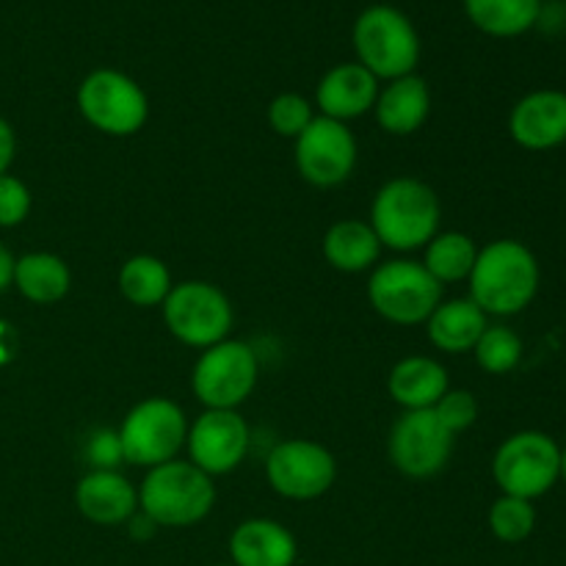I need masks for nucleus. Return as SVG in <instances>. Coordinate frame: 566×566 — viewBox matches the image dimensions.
<instances>
[{
  "instance_id": "nucleus-3",
  "label": "nucleus",
  "mask_w": 566,
  "mask_h": 566,
  "mask_svg": "<svg viewBox=\"0 0 566 566\" xmlns=\"http://www.w3.org/2000/svg\"><path fill=\"white\" fill-rule=\"evenodd\" d=\"M216 506V484L191 462H171L149 468L138 486V512L158 528H191L202 523Z\"/></svg>"
},
{
  "instance_id": "nucleus-7",
  "label": "nucleus",
  "mask_w": 566,
  "mask_h": 566,
  "mask_svg": "<svg viewBox=\"0 0 566 566\" xmlns=\"http://www.w3.org/2000/svg\"><path fill=\"white\" fill-rule=\"evenodd\" d=\"M370 307L396 326H418L429 321L442 302V285L415 260H387L370 271Z\"/></svg>"
},
{
  "instance_id": "nucleus-33",
  "label": "nucleus",
  "mask_w": 566,
  "mask_h": 566,
  "mask_svg": "<svg viewBox=\"0 0 566 566\" xmlns=\"http://www.w3.org/2000/svg\"><path fill=\"white\" fill-rule=\"evenodd\" d=\"M14 155H17V136L11 130L9 122L0 116V177L9 175L11 164H14Z\"/></svg>"
},
{
  "instance_id": "nucleus-19",
  "label": "nucleus",
  "mask_w": 566,
  "mask_h": 566,
  "mask_svg": "<svg viewBox=\"0 0 566 566\" xmlns=\"http://www.w3.org/2000/svg\"><path fill=\"white\" fill-rule=\"evenodd\" d=\"M374 114L376 125L390 136H412L426 125L431 114L429 83L415 72L387 81V86L379 88Z\"/></svg>"
},
{
  "instance_id": "nucleus-28",
  "label": "nucleus",
  "mask_w": 566,
  "mask_h": 566,
  "mask_svg": "<svg viewBox=\"0 0 566 566\" xmlns=\"http://www.w3.org/2000/svg\"><path fill=\"white\" fill-rule=\"evenodd\" d=\"M536 528V509L523 497L501 495L490 509V531L497 542L520 545L528 539Z\"/></svg>"
},
{
  "instance_id": "nucleus-4",
  "label": "nucleus",
  "mask_w": 566,
  "mask_h": 566,
  "mask_svg": "<svg viewBox=\"0 0 566 566\" xmlns=\"http://www.w3.org/2000/svg\"><path fill=\"white\" fill-rule=\"evenodd\" d=\"M354 50L376 81L412 75L420 61V36L412 20L392 6H368L354 22Z\"/></svg>"
},
{
  "instance_id": "nucleus-8",
  "label": "nucleus",
  "mask_w": 566,
  "mask_h": 566,
  "mask_svg": "<svg viewBox=\"0 0 566 566\" xmlns=\"http://www.w3.org/2000/svg\"><path fill=\"white\" fill-rule=\"evenodd\" d=\"M116 434H119L125 462H130L133 468L149 470L177 459L180 448L186 446L188 418L180 403L155 396L138 401L125 415Z\"/></svg>"
},
{
  "instance_id": "nucleus-13",
  "label": "nucleus",
  "mask_w": 566,
  "mask_h": 566,
  "mask_svg": "<svg viewBox=\"0 0 566 566\" xmlns=\"http://www.w3.org/2000/svg\"><path fill=\"white\" fill-rule=\"evenodd\" d=\"M357 138L348 125L315 116L296 138L293 160L304 182L315 188H337L357 169Z\"/></svg>"
},
{
  "instance_id": "nucleus-18",
  "label": "nucleus",
  "mask_w": 566,
  "mask_h": 566,
  "mask_svg": "<svg viewBox=\"0 0 566 566\" xmlns=\"http://www.w3.org/2000/svg\"><path fill=\"white\" fill-rule=\"evenodd\" d=\"M230 558L232 566H293L298 558L296 536L276 520H247L232 531Z\"/></svg>"
},
{
  "instance_id": "nucleus-24",
  "label": "nucleus",
  "mask_w": 566,
  "mask_h": 566,
  "mask_svg": "<svg viewBox=\"0 0 566 566\" xmlns=\"http://www.w3.org/2000/svg\"><path fill=\"white\" fill-rule=\"evenodd\" d=\"M464 11L486 36L514 39L539 25L542 0H464Z\"/></svg>"
},
{
  "instance_id": "nucleus-21",
  "label": "nucleus",
  "mask_w": 566,
  "mask_h": 566,
  "mask_svg": "<svg viewBox=\"0 0 566 566\" xmlns=\"http://www.w3.org/2000/svg\"><path fill=\"white\" fill-rule=\"evenodd\" d=\"M387 390L392 401L403 412H409V409H434V403L451 390V385H448V370L434 357L415 354L392 365L387 376Z\"/></svg>"
},
{
  "instance_id": "nucleus-22",
  "label": "nucleus",
  "mask_w": 566,
  "mask_h": 566,
  "mask_svg": "<svg viewBox=\"0 0 566 566\" xmlns=\"http://www.w3.org/2000/svg\"><path fill=\"white\" fill-rule=\"evenodd\" d=\"M381 243L374 227L363 219H340L326 230L324 258L326 263L343 274H363L376 269Z\"/></svg>"
},
{
  "instance_id": "nucleus-23",
  "label": "nucleus",
  "mask_w": 566,
  "mask_h": 566,
  "mask_svg": "<svg viewBox=\"0 0 566 566\" xmlns=\"http://www.w3.org/2000/svg\"><path fill=\"white\" fill-rule=\"evenodd\" d=\"M11 285L28 302L55 304L70 293L72 271L59 254L28 252L14 260V280H11Z\"/></svg>"
},
{
  "instance_id": "nucleus-31",
  "label": "nucleus",
  "mask_w": 566,
  "mask_h": 566,
  "mask_svg": "<svg viewBox=\"0 0 566 566\" xmlns=\"http://www.w3.org/2000/svg\"><path fill=\"white\" fill-rule=\"evenodd\" d=\"M31 191H28L25 182L14 175L0 177V227L11 230V227H20L22 221L31 213Z\"/></svg>"
},
{
  "instance_id": "nucleus-17",
  "label": "nucleus",
  "mask_w": 566,
  "mask_h": 566,
  "mask_svg": "<svg viewBox=\"0 0 566 566\" xmlns=\"http://www.w3.org/2000/svg\"><path fill=\"white\" fill-rule=\"evenodd\" d=\"M75 506L88 523L114 528L138 512V490L119 470H92L77 481Z\"/></svg>"
},
{
  "instance_id": "nucleus-15",
  "label": "nucleus",
  "mask_w": 566,
  "mask_h": 566,
  "mask_svg": "<svg viewBox=\"0 0 566 566\" xmlns=\"http://www.w3.org/2000/svg\"><path fill=\"white\" fill-rule=\"evenodd\" d=\"M509 133L514 144L531 153H545L566 142V94L558 88H539L520 99L509 114Z\"/></svg>"
},
{
  "instance_id": "nucleus-30",
  "label": "nucleus",
  "mask_w": 566,
  "mask_h": 566,
  "mask_svg": "<svg viewBox=\"0 0 566 566\" xmlns=\"http://www.w3.org/2000/svg\"><path fill=\"white\" fill-rule=\"evenodd\" d=\"M434 415L453 437L468 431L479 420V401L470 390H448L440 401L434 403Z\"/></svg>"
},
{
  "instance_id": "nucleus-2",
  "label": "nucleus",
  "mask_w": 566,
  "mask_h": 566,
  "mask_svg": "<svg viewBox=\"0 0 566 566\" xmlns=\"http://www.w3.org/2000/svg\"><path fill=\"white\" fill-rule=\"evenodd\" d=\"M442 208L434 188L415 177H392L376 191L370 221L381 247L415 252L440 232Z\"/></svg>"
},
{
  "instance_id": "nucleus-26",
  "label": "nucleus",
  "mask_w": 566,
  "mask_h": 566,
  "mask_svg": "<svg viewBox=\"0 0 566 566\" xmlns=\"http://www.w3.org/2000/svg\"><path fill=\"white\" fill-rule=\"evenodd\" d=\"M475 258H479V247L470 235H464V232H437L426 243L423 265L440 285H453V282L468 280Z\"/></svg>"
},
{
  "instance_id": "nucleus-36",
  "label": "nucleus",
  "mask_w": 566,
  "mask_h": 566,
  "mask_svg": "<svg viewBox=\"0 0 566 566\" xmlns=\"http://www.w3.org/2000/svg\"><path fill=\"white\" fill-rule=\"evenodd\" d=\"M219 566H232V564H219Z\"/></svg>"
},
{
  "instance_id": "nucleus-5",
  "label": "nucleus",
  "mask_w": 566,
  "mask_h": 566,
  "mask_svg": "<svg viewBox=\"0 0 566 566\" xmlns=\"http://www.w3.org/2000/svg\"><path fill=\"white\" fill-rule=\"evenodd\" d=\"M492 479L501 495L534 503L562 481V448L545 431H517L497 446Z\"/></svg>"
},
{
  "instance_id": "nucleus-20",
  "label": "nucleus",
  "mask_w": 566,
  "mask_h": 566,
  "mask_svg": "<svg viewBox=\"0 0 566 566\" xmlns=\"http://www.w3.org/2000/svg\"><path fill=\"white\" fill-rule=\"evenodd\" d=\"M490 315L473 298H451L437 304L434 313L426 321V335L437 352L468 354L473 352L479 337L490 326Z\"/></svg>"
},
{
  "instance_id": "nucleus-25",
  "label": "nucleus",
  "mask_w": 566,
  "mask_h": 566,
  "mask_svg": "<svg viewBox=\"0 0 566 566\" xmlns=\"http://www.w3.org/2000/svg\"><path fill=\"white\" fill-rule=\"evenodd\" d=\"M119 293L133 307H160L175 287L169 265L155 254H133L122 263L116 276Z\"/></svg>"
},
{
  "instance_id": "nucleus-14",
  "label": "nucleus",
  "mask_w": 566,
  "mask_h": 566,
  "mask_svg": "<svg viewBox=\"0 0 566 566\" xmlns=\"http://www.w3.org/2000/svg\"><path fill=\"white\" fill-rule=\"evenodd\" d=\"M252 442L247 420L238 409H205L193 423H188V462L197 464L202 473L227 475L243 464Z\"/></svg>"
},
{
  "instance_id": "nucleus-11",
  "label": "nucleus",
  "mask_w": 566,
  "mask_h": 566,
  "mask_svg": "<svg viewBox=\"0 0 566 566\" xmlns=\"http://www.w3.org/2000/svg\"><path fill=\"white\" fill-rule=\"evenodd\" d=\"M387 453L398 473L423 481L442 473L451 462L453 434L437 420L434 409H409L392 423Z\"/></svg>"
},
{
  "instance_id": "nucleus-10",
  "label": "nucleus",
  "mask_w": 566,
  "mask_h": 566,
  "mask_svg": "<svg viewBox=\"0 0 566 566\" xmlns=\"http://www.w3.org/2000/svg\"><path fill=\"white\" fill-rule=\"evenodd\" d=\"M260 359L249 343L221 340L205 348L193 363L191 387L205 409H238L254 392Z\"/></svg>"
},
{
  "instance_id": "nucleus-1",
  "label": "nucleus",
  "mask_w": 566,
  "mask_h": 566,
  "mask_svg": "<svg viewBox=\"0 0 566 566\" xmlns=\"http://www.w3.org/2000/svg\"><path fill=\"white\" fill-rule=\"evenodd\" d=\"M539 260L514 238H497L479 249L473 271H470V298L484 310L486 315L523 313L539 293Z\"/></svg>"
},
{
  "instance_id": "nucleus-16",
  "label": "nucleus",
  "mask_w": 566,
  "mask_h": 566,
  "mask_svg": "<svg viewBox=\"0 0 566 566\" xmlns=\"http://www.w3.org/2000/svg\"><path fill=\"white\" fill-rule=\"evenodd\" d=\"M376 97H379V81L357 61L332 66L315 88V105L321 116L343 125L374 111Z\"/></svg>"
},
{
  "instance_id": "nucleus-35",
  "label": "nucleus",
  "mask_w": 566,
  "mask_h": 566,
  "mask_svg": "<svg viewBox=\"0 0 566 566\" xmlns=\"http://www.w3.org/2000/svg\"><path fill=\"white\" fill-rule=\"evenodd\" d=\"M562 481L566 484V448H562Z\"/></svg>"
},
{
  "instance_id": "nucleus-6",
  "label": "nucleus",
  "mask_w": 566,
  "mask_h": 566,
  "mask_svg": "<svg viewBox=\"0 0 566 566\" xmlns=\"http://www.w3.org/2000/svg\"><path fill=\"white\" fill-rule=\"evenodd\" d=\"M160 310H164V324L171 337L199 352L227 340L235 324L227 293L202 280L177 282Z\"/></svg>"
},
{
  "instance_id": "nucleus-34",
  "label": "nucleus",
  "mask_w": 566,
  "mask_h": 566,
  "mask_svg": "<svg viewBox=\"0 0 566 566\" xmlns=\"http://www.w3.org/2000/svg\"><path fill=\"white\" fill-rule=\"evenodd\" d=\"M14 254L0 243V293L11 287V280H14Z\"/></svg>"
},
{
  "instance_id": "nucleus-27",
  "label": "nucleus",
  "mask_w": 566,
  "mask_h": 566,
  "mask_svg": "<svg viewBox=\"0 0 566 566\" xmlns=\"http://www.w3.org/2000/svg\"><path fill=\"white\" fill-rule=\"evenodd\" d=\"M473 354L481 370L492 376H506L523 359V340L509 326H486L484 335L475 343Z\"/></svg>"
},
{
  "instance_id": "nucleus-32",
  "label": "nucleus",
  "mask_w": 566,
  "mask_h": 566,
  "mask_svg": "<svg viewBox=\"0 0 566 566\" xmlns=\"http://www.w3.org/2000/svg\"><path fill=\"white\" fill-rule=\"evenodd\" d=\"M86 457L94 470H116V464L125 462V457H122L119 434L108 429L94 431L86 442Z\"/></svg>"
},
{
  "instance_id": "nucleus-12",
  "label": "nucleus",
  "mask_w": 566,
  "mask_h": 566,
  "mask_svg": "<svg viewBox=\"0 0 566 566\" xmlns=\"http://www.w3.org/2000/svg\"><path fill=\"white\" fill-rule=\"evenodd\" d=\"M265 479L287 501H315L335 484L337 462L321 442L285 440L265 457Z\"/></svg>"
},
{
  "instance_id": "nucleus-29",
  "label": "nucleus",
  "mask_w": 566,
  "mask_h": 566,
  "mask_svg": "<svg viewBox=\"0 0 566 566\" xmlns=\"http://www.w3.org/2000/svg\"><path fill=\"white\" fill-rule=\"evenodd\" d=\"M313 119V105H310L307 97H302L296 92L276 94L269 105V125L282 138H293L296 142Z\"/></svg>"
},
{
  "instance_id": "nucleus-9",
  "label": "nucleus",
  "mask_w": 566,
  "mask_h": 566,
  "mask_svg": "<svg viewBox=\"0 0 566 566\" xmlns=\"http://www.w3.org/2000/svg\"><path fill=\"white\" fill-rule=\"evenodd\" d=\"M77 111L94 130L125 138L147 125L149 99L125 72L94 70L77 86Z\"/></svg>"
}]
</instances>
